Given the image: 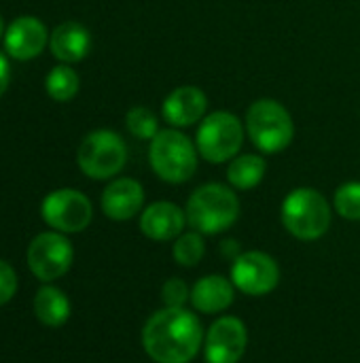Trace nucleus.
<instances>
[{
	"label": "nucleus",
	"instance_id": "f03ea898",
	"mask_svg": "<svg viewBox=\"0 0 360 363\" xmlns=\"http://www.w3.org/2000/svg\"><path fill=\"white\" fill-rule=\"evenodd\" d=\"M187 221L199 234H221L240 217V200L233 189L221 183L197 187L187 200Z\"/></svg>",
	"mask_w": 360,
	"mask_h": 363
},
{
	"label": "nucleus",
	"instance_id": "20e7f679",
	"mask_svg": "<svg viewBox=\"0 0 360 363\" xmlns=\"http://www.w3.org/2000/svg\"><path fill=\"white\" fill-rule=\"evenodd\" d=\"M280 217L286 232L295 238L318 240L331 225V206L320 191L312 187H297L284 198Z\"/></svg>",
	"mask_w": 360,
	"mask_h": 363
},
{
	"label": "nucleus",
	"instance_id": "f8f14e48",
	"mask_svg": "<svg viewBox=\"0 0 360 363\" xmlns=\"http://www.w3.org/2000/svg\"><path fill=\"white\" fill-rule=\"evenodd\" d=\"M49 30L47 26L34 15H19L15 17L4 32V51L13 60L28 62L38 57L45 47L49 45Z\"/></svg>",
	"mask_w": 360,
	"mask_h": 363
},
{
	"label": "nucleus",
	"instance_id": "393cba45",
	"mask_svg": "<svg viewBox=\"0 0 360 363\" xmlns=\"http://www.w3.org/2000/svg\"><path fill=\"white\" fill-rule=\"evenodd\" d=\"M15 291H17V274L6 262L0 259V306L11 302Z\"/></svg>",
	"mask_w": 360,
	"mask_h": 363
},
{
	"label": "nucleus",
	"instance_id": "bb28decb",
	"mask_svg": "<svg viewBox=\"0 0 360 363\" xmlns=\"http://www.w3.org/2000/svg\"><path fill=\"white\" fill-rule=\"evenodd\" d=\"M4 32H6V28H4V19L0 15V38H4Z\"/></svg>",
	"mask_w": 360,
	"mask_h": 363
},
{
	"label": "nucleus",
	"instance_id": "39448f33",
	"mask_svg": "<svg viewBox=\"0 0 360 363\" xmlns=\"http://www.w3.org/2000/svg\"><path fill=\"white\" fill-rule=\"evenodd\" d=\"M246 134L261 153H280L293 143L295 123L278 100L261 98L246 111Z\"/></svg>",
	"mask_w": 360,
	"mask_h": 363
},
{
	"label": "nucleus",
	"instance_id": "423d86ee",
	"mask_svg": "<svg viewBox=\"0 0 360 363\" xmlns=\"http://www.w3.org/2000/svg\"><path fill=\"white\" fill-rule=\"evenodd\" d=\"M127 162L125 140L112 130H93L89 132L76 151V164L81 172L93 181L112 179L123 170Z\"/></svg>",
	"mask_w": 360,
	"mask_h": 363
},
{
	"label": "nucleus",
	"instance_id": "ddd939ff",
	"mask_svg": "<svg viewBox=\"0 0 360 363\" xmlns=\"http://www.w3.org/2000/svg\"><path fill=\"white\" fill-rule=\"evenodd\" d=\"M208 96L195 85H180L163 100L161 115L174 128H189L206 117Z\"/></svg>",
	"mask_w": 360,
	"mask_h": 363
},
{
	"label": "nucleus",
	"instance_id": "6ab92c4d",
	"mask_svg": "<svg viewBox=\"0 0 360 363\" xmlns=\"http://www.w3.org/2000/svg\"><path fill=\"white\" fill-rule=\"evenodd\" d=\"M265 170H267V164L261 155L257 153L236 155L227 168V181L233 189L248 191V189H255L263 181Z\"/></svg>",
	"mask_w": 360,
	"mask_h": 363
},
{
	"label": "nucleus",
	"instance_id": "f3484780",
	"mask_svg": "<svg viewBox=\"0 0 360 363\" xmlns=\"http://www.w3.org/2000/svg\"><path fill=\"white\" fill-rule=\"evenodd\" d=\"M233 298H236V285L221 274L202 277L191 287V304L195 306V311L206 315L227 311L233 304Z\"/></svg>",
	"mask_w": 360,
	"mask_h": 363
},
{
	"label": "nucleus",
	"instance_id": "5701e85b",
	"mask_svg": "<svg viewBox=\"0 0 360 363\" xmlns=\"http://www.w3.org/2000/svg\"><path fill=\"white\" fill-rule=\"evenodd\" d=\"M335 211L348 219V221H360V183L350 181L337 187L333 198Z\"/></svg>",
	"mask_w": 360,
	"mask_h": 363
},
{
	"label": "nucleus",
	"instance_id": "b1692460",
	"mask_svg": "<svg viewBox=\"0 0 360 363\" xmlns=\"http://www.w3.org/2000/svg\"><path fill=\"white\" fill-rule=\"evenodd\" d=\"M161 298L168 308H185L191 300V289L182 279H168L161 287Z\"/></svg>",
	"mask_w": 360,
	"mask_h": 363
},
{
	"label": "nucleus",
	"instance_id": "412c9836",
	"mask_svg": "<svg viewBox=\"0 0 360 363\" xmlns=\"http://www.w3.org/2000/svg\"><path fill=\"white\" fill-rule=\"evenodd\" d=\"M204 234L199 232H182L176 242H174V259L176 264H180L182 268H193L204 259L206 253V245H204Z\"/></svg>",
	"mask_w": 360,
	"mask_h": 363
},
{
	"label": "nucleus",
	"instance_id": "9b49d317",
	"mask_svg": "<svg viewBox=\"0 0 360 363\" xmlns=\"http://www.w3.org/2000/svg\"><path fill=\"white\" fill-rule=\"evenodd\" d=\"M248 345L246 325L238 317H221L206 332V363H238Z\"/></svg>",
	"mask_w": 360,
	"mask_h": 363
},
{
	"label": "nucleus",
	"instance_id": "a878e982",
	"mask_svg": "<svg viewBox=\"0 0 360 363\" xmlns=\"http://www.w3.org/2000/svg\"><path fill=\"white\" fill-rule=\"evenodd\" d=\"M11 83V66L4 53H0V98L4 96V91L8 89Z\"/></svg>",
	"mask_w": 360,
	"mask_h": 363
},
{
	"label": "nucleus",
	"instance_id": "aec40b11",
	"mask_svg": "<svg viewBox=\"0 0 360 363\" xmlns=\"http://www.w3.org/2000/svg\"><path fill=\"white\" fill-rule=\"evenodd\" d=\"M79 87H81L79 72L70 68V64H59L51 68L45 79V89L49 98H53L55 102H70L79 94Z\"/></svg>",
	"mask_w": 360,
	"mask_h": 363
},
{
	"label": "nucleus",
	"instance_id": "7ed1b4c3",
	"mask_svg": "<svg viewBox=\"0 0 360 363\" xmlns=\"http://www.w3.org/2000/svg\"><path fill=\"white\" fill-rule=\"evenodd\" d=\"M149 162L161 181L180 185L197 170V147L180 130H159L151 140Z\"/></svg>",
	"mask_w": 360,
	"mask_h": 363
},
{
	"label": "nucleus",
	"instance_id": "2eb2a0df",
	"mask_svg": "<svg viewBox=\"0 0 360 363\" xmlns=\"http://www.w3.org/2000/svg\"><path fill=\"white\" fill-rule=\"evenodd\" d=\"M144 189L134 179H115L102 194V211L112 221H127L140 213Z\"/></svg>",
	"mask_w": 360,
	"mask_h": 363
},
{
	"label": "nucleus",
	"instance_id": "6e6552de",
	"mask_svg": "<svg viewBox=\"0 0 360 363\" xmlns=\"http://www.w3.org/2000/svg\"><path fill=\"white\" fill-rule=\"evenodd\" d=\"M40 217L45 223L62 234L83 232L93 217V206L89 198L76 189H55L45 196L40 204Z\"/></svg>",
	"mask_w": 360,
	"mask_h": 363
},
{
	"label": "nucleus",
	"instance_id": "0eeeda50",
	"mask_svg": "<svg viewBox=\"0 0 360 363\" xmlns=\"http://www.w3.org/2000/svg\"><path fill=\"white\" fill-rule=\"evenodd\" d=\"M244 145V125L229 111H216L202 119L195 136L197 153L210 164L233 160Z\"/></svg>",
	"mask_w": 360,
	"mask_h": 363
},
{
	"label": "nucleus",
	"instance_id": "a211bd4d",
	"mask_svg": "<svg viewBox=\"0 0 360 363\" xmlns=\"http://www.w3.org/2000/svg\"><path fill=\"white\" fill-rule=\"evenodd\" d=\"M34 315L47 328H62L70 319V302L62 289L42 285L34 298Z\"/></svg>",
	"mask_w": 360,
	"mask_h": 363
},
{
	"label": "nucleus",
	"instance_id": "4468645a",
	"mask_svg": "<svg viewBox=\"0 0 360 363\" xmlns=\"http://www.w3.org/2000/svg\"><path fill=\"white\" fill-rule=\"evenodd\" d=\"M185 225H187V213L180 206L166 202V200L153 202L140 215L142 234L151 240H157V242L178 238L185 232Z\"/></svg>",
	"mask_w": 360,
	"mask_h": 363
},
{
	"label": "nucleus",
	"instance_id": "f257e3e1",
	"mask_svg": "<svg viewBox=\"0 0 360 363\" xmlns=\"http://www.w3.org/2000/svg\"><path fill=\"white\" fill-rule=\"evenodd\" d=\"M204 345L199 319L187 308H161L142 330V347L157 363H189Z\"/></svg>",
	"mask_w": 360,
	"mask_h": 363
},
{
	"label": "nucleus",
	"instance_id": "dca6fc26",
	"mask_svg": "<svg viewBox=\"0 0 360 363\" xmlns=\"http://www.w3.org/2000/svg\"><path fill=\"white\" fill-rule=\"evenodd\" d=\"M49 49L62 64H76L87 57L91 49V34L79 21H64L53 28L49 36Z\"/></svg>",
	"mask_w": 360,
	"mask_h": 363
},
{
	"label": "nucleus",
	"instance_id": "4be33fe9",
	"mask_svg": "<svg viewBox=\"0 0 360 363\" xmlns=\"http://www.w3.org/2000/svg\"><path fill=\"white\" fill-rule=\"evenodd\" d=\"M125 125L129 130L132 136L140 138V140H153L159 132V123L157 117L151 108L146 106H134L127 111L125 115Z\"/></svg>",
	"mask_w": 360,
	"mask_h": 363
},
{
	"label": "nucleus",
	"instance_id": "1a4fd4ad",
	"mask_svg": "<svg viewBox=\"0 0 360 363\" xmlns=\"http://www.w3.org/2000/svg\"><path fill=\"white\" fill-rule=\"evenodd\" d=\"M74 262V249L62 232H42L28 247V266L38 281L64 277Z\"/></svg>",
	"mask_w": 360,
	"mask_h": 363
},
{
	"label": "nucleus",
	"instance_id": "9d476101",
	"mask_svg": "<svg viewBox=\"0 0 360 363\" xmlns=\"http://www.w3.org/2000/svg\"><path fill=\"white\" fill-rule=\"evenodd\" d=\"M231 283L246 296H267L280 283V268L272 255L263 251H246L233 259Z\"/></svg>",
	"mask_w": 360,
	"mask_h": 363
}]
</instances>
